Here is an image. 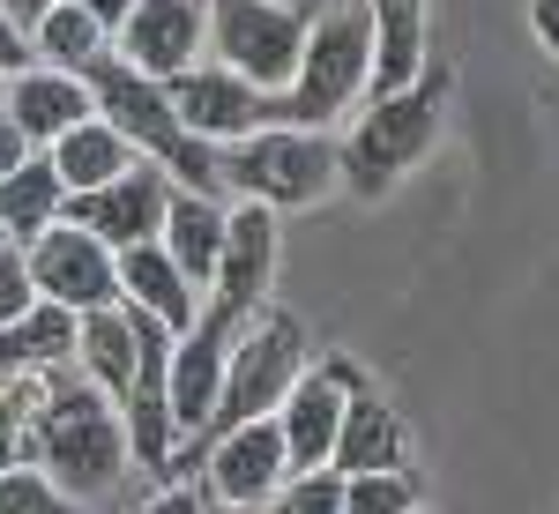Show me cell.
I'll list each match as a JSON object with an SVG mask.
<instances>
[{
    "mask_svg": "<svg viewBox=\"0 0 559 514\" xmlns=\"http://www.w3.org/2000/svg\"><path fill=\"white\" fill-rule=\"evenodd\" d=\"M373 15V89H411L432 68L426 0H366Z\"/></svg>",
    "mask_w": 559,
    "mask_h": 514,
    "instance_id": "19",
    "label": "cell"
},
{
    "mask_svg": "<svg viewBox=\"0 0 559 514\" xmlns=\"http://www.w3.org/2000/svg\"><path fill=\"white\" fill-rule=\"evenodd\" d=\"M366 89H373V15L366 8H336V15H321L306 31L299 83L269 105V128L329 134V120H344Z\"/></svg>",
    "mask_w": 559,
    "mask_h": 514,
    "instance_id": "3",
    "label": "cell"
},
{
    "mask_svg": "<svg viewBox=\"0 0 559 514\" xmlns=\"http://www.w3.org/2000/svg\"><path fill=\"white\" fill-rule=\"evenodd\" d=\"M231 336L239 328H224V321H194V336L173 343V418H179V440H210L216 426V403H224V358H231Z\"/></svg>",
    "mask_w": 559,
    "mask_h": 514,
    "instance_id": "15",
    "label": "cell"
},
{
    "mask_svg": "<svg viewBox=\"0 0 559 514\" xmlns=\"http://www.w3.org/2000/svg\"><path fill=\"white\" fill-rule=\"evenodd\" d=\"M31 306H38L31 261H23V247H8V239H0V328H15V321H23Z\"/></svg>",
    "mask_w": 559,
    "mask_h": 514,
    "instance_id": "28",
    "label": "cell"
},
{
    "mask_svg": "<svg viewBox=\"0 0 559 514\" xmlns=\"http://www.w3.org/2000/svg\"><path fill=\"white\" fill-rule=\"evenodd\" d=\"M448 60H432L411 89H373V105L358 112L350 142L336 150V179H344L358 202H381L403 171L440 142V105H448Z\"/></svg>",
    "mask_w": 559,
    "mask_h": 514,
    "instance_id": "1",
    "label": "cell"
},
{
    "mask_svg": "<svg viewBox=\"0 0 559 514\" xmlns=\"http://www.w3.org/2000/svg\"><path fill=\"white\" fill-rule=\"evenodd\" d=\"M165 210H173V171L150 165V157H134L112 187L75 194V202H68V224H83V231H97V239L112 247V254H128V247L165 239Z\"/></svg>",
    "mask_w": 559,
    "mask_h": 514,
    "instance_id": "10",
    "label": "cell"
},
{
    "mask_svg": "<svg viewBox=\"0 0 559 514\" xmlns=\"http://www.w3.org/2000/svg\"><path fill=\"white\" fill-rule=\"evenodd\" d=\"M269 514H344V470H292Z\"/></svg>",
    "mask_w": 559,
    "mask_h": 514,
    "instance_id": "27",
    "label": "cell"
},
{
    "mask_svg": "<svg viewBox=\"0 0 559 514\" xmlns=\"http://www.w3.org/2000/svg\"><path fill=\"white\" fill-rule=\"evenodd\" d=\"M23 261H31L38 299L45 306H68L75 321H83V313H105V306H120V254H112L97 231H83V224H52L45 239L23 247Z\"/></svg>",
    "mask_w": 559,
    "mask_h": 514,
    "instance_id": "8",
    "label": "cell"
},
{
    "mask_svg": "<svg viewBox=\"0 0 559 514\" xmlns=\"http://www.w3.org/2000/svg\"><path fill=\"white\" fill-rule=\"evenodd\" d=\"M90 83V105H97V120H112V128L128 134V150H142L150 165L173 171V187H194V194H216L224 187V171H216V150L210 142H194V134L179 128L173 112V89L150 83V75H134L120 52H105L97 68L83 75Z\"/></svg>",
    "mask_w": 559,
    "mask_h": 514,
    "instance_id": "2",
    "label": "cell"
},
{
    "mask_svg": "<svg viewBox=\"0 0 559 514\" xmlns=\"http://www.w3.org/2000/svg\"><path fill=\"white\" fill-rule=\"evenodd\" d=\"M75 8H83L90 23H105V31H120V23L134 15V0H75Z\"/></svg>",
    "mask_w": 559,
    "mask_h": 514,
    "instance_id": "33",
    "label": "cell"
},
{
    "mask_svg": "<svg viewBox=\"0 0 559 514\" xmlns=\"http://www.w3.org/2000/svg\"><path fill=\"white\" fill-rule=\"evenodd\" d=\"M31 157H38V142L15 128V120H0V179H15V171L31 165Z\"/></svg>",
    "mask_w": 559,
    "mask_h": 514,
    "instance_id": "30",
    "label": "cell"
},
{
    "mask_svg": "<svg viewBox=\"0 0 559 514\" xmlns=\"http://www.w3.org/2000/svg\"><path fill=\"white\" fill-rule=\"evenodd\" d=\"M202 31H210L202 0H134V15L112 31V52L150 83H179L187 68H202Z\"/></svg>",
    "mask_w": 559,
    "mask_h": 514,
    "instance_id": "12",
    "label": "cell"
},
{
    "mask_svg": "<svg viewBox=\"0 0 559 514\" xmlns=\"http://www.w3.org/2000/svg\"><path fill=\"white\" fill-rule=\"evenodd\" d=\"M269 276H276V210L261 202H239L231 210V231H224V261H216V299L210 321L224 328H247L261 306H269Z\"/></svg>",
    "mask_w": 559,
    "mask_h": 514,
    "instance_id": "13",
    "label": "cell"
},
{
    "mask_svg": "<svg viewBox=\"0 0 559 514\" xmlns=\"http://www.w3.org/2000/svg\"><path fill=\"white\" fill-rule=\"evenodd\" d=\"M52 224H68V187H60L52 157H31L15 179H0V239L8 247H31Z\"/></svg>",
    "mask_w": 559,
    "mask_h": 514,
    "instance_id": "22",
    "label": "cell"
},
{
    "mask_svg": "<svg viewBox=\"0 0 559 514\" xmlns=\"http://www.w3.org/2000/svg\"><path fill=\"white\" fill-rule=\"evenodd\" d=\"M224 231H231V210L216 194H194V187H173V210H165V254L179 261V276L202 291L216 284V261H224Z\"/></svg>",
    "mask_w": 559,
    "mask_h": 514,
    "instance_id": "18",
    "label": "cell"
},
{
    "mask_svg": "<svg viewBox=\"0 0 559 514\" xmlns=\"http://www.w3.org/2000/svg\"><path fill=\"white\" fill-rule=\"evenodd\" d=\"M105 52H112V31L90 23L75 0H60L38 31H31V60H38V68H60V75H90Z\"/></svg>",
    "mask_w": 559,
    "mask_h": 514,
    "instance_id": "24",
    "label": "cell"
},
{
    "mask_svg": "<svg viewBox=\"0 0 559 514\" xmlns=\"http://www.w3.org/2000/svg\"><path fill=\"white\" fill-rule=\"evenodd\" d=\"M210 514H254V507H210Z\"/></svg>",
    "mask_w": 559,
    "mask_h": 514,
    "instance_id": "35",
    "label": "cell"
},
{
    "mask_svg": "<svg viewBox=\"0 0 559 514\" xmlns=\"http://www.w3.org/2000/svg\"><path fill=\"white\" fill-rule=\"evenodd\" d=\"M173 89V112H179V128L194 134V142H247V134H261L269 128V89H254L247 75H231V68H187L179 83H165Z\"/></svg>",
    "mask_w": 559,
    "mask_h": 514,
    "instance_id": "14",
    "label": "cell"
},
{
    "mask_svg": "<svg viewBox=\"0 0 559 514\" xmlns=\"http://www.w3.org/2000/svg\"><path fill=\"white\" fill-rule=\"evenodd\" d=\"M134 514H210V500H202L194 485H165L157 500H142V507H134Z\"/></svg>",
    "mask_w": 559,
    "mask_h": 514,
    "instance_id": "31",
    "label": "cell"
},
{
    "mask_svg": "<svg viewBox=\"0 0 559 514\" xmlns=\"http://www.w3.org/2000/svg\"><path fill=\"white\" fill-rule=\"evenodd\" d=\"M530 31H537V45L559 60V0H530Z\"/></svg>",
    "mask_w": 559,
    "mask_h": 514,
    "instance_id": "32",
    "label": "cell"
},
{
    "mask_svg": "<svg viewBox=\"0 0 559 514\" xmlns=\"http://www.w3.org/2000/svg\"><path fill=\"white\" fill-rule=\"evenodd\" d=\"M45 157H52V171H60L68 202H75V194H97V187H112V179L134 165L128 134L112 128V120H97V112H90L83 128H68L60 142H52V150H45Z\"/></svg>",
    "mask_w": 559,
    "mask_h": 514,
    "instance_id": "20",
    "label": "cell"
},
{
    "mask_svg": "<svg viewBox=\"0 0 559 514\" xmlns=\"http://www.w3.org/2000/svg\"><path fill=\"white\" fill-rule=\"evenodd\" d=\"M0 514H83V507L45 470H0Z\"/></svg>",
    "mask_w": 559,
    "mask_h": 514,
    "instance_id": "26",
    "label": "cell"
},
{
    "mask_svg": "<svg viewBox=\"0 0 559 514\" xmlns=\"http://www.w3.org/2000/svg\"><path fill=\"white\" fill-rule=\"evenodd\" d=\"M75 358L90 366V387H97V395H128L134 366H142V336H134L128 299L105 306V313H83V343H75Z\"/></svg>",
    "mask_w": 559,
    "mask_h": 514,
    "instance_id": "23",
    "label": "cell"
},
{
    "mask_svg": "<svg viewBox=\"0 0 559 514\" xmlns=\"http://www.w3.org/2000/svg\"><path fill=\"white\" fill-rule=\"evenodd\" d=\"M23 68H38V60H31V31H23V23L0 8V83H15Z\"/></svg>",
    "mask_w": 559,
    "mask_h": 514,
    "instance_id": "29",
    "label": "cell"
},
{
    "mask_svg": "<svg viewBox=\"0 0 559 514\" xmlns=\"http://www.w3.org/2000/svg\"><path fill=\"white\" fill-rule=\"evenodd\" d=\"M306 373V336L284 306H261L254 321L231 336V358H224V403H216V426H247V418H276L284 395L299 387Z\"/></svg>",
    "mask_w": 559,
    "mask_h": 514,
    "instance_id": "6",
    "label": "cell"
},
{
    "mask_svg": "<svg viewBox=\"0 0 559 514\" xmlns=\"http://www.w3.org/2000/svg\"><path fill=\"white\" fill-rule=\"evenodd\" d=\"M0 120H8V83H0Z\"/></svg>",
    "mask_w": 559,
    "mask_h": 514,
    "instance_id": "36",
    "label": "cell"
},
{
    "mask_svg": "<svg viewBox=\"0 0 559 514\" xmlns=\"http://www.w3.org/2000/svg\"><path fill=\"white\" fill-rule=\"evenodd\" d=\"M202 8H210L216 68L247 75V83L269 89V97H284V89L299 83L306 31H313L299 8H284V0H202Z\"/></svg>",
    "mask_w": 559,
    "mask_h": 514,
    "instance_id": "7",
    "label": "cell"
},
{
    "mask_svg": "<svg viewBox=\"0 0 559 514\" xmlns=\"http://www.w3.org/2000/svg\"><path fill=\"white\" fill-rule=\"evenodd\" d=\"M90 112V83L83 75H60V68H23L15 83H8V120L31 134L38 150H52L68 128H83Z\"/></svg>",
    "mask_w": 559,
    "mask_h": 514,
    "instance_id": "17",
    "label": "cell"
},
{
    "mask_svg": "<svg viewBox=\"0 0 559 514\" xmlns=\"http://www.w3.org/2000/svg\"><path fill=\"white\" fill-rule=\"evenodd\" d=\"M210 455V500L216 507H269L292 477V447H284V426L276 418H247V426H224L194 447V463Z\"/></svg>",
    "mask_w": 559,
    "mask_h": 514,
    "instance_id": "9",
    "label": "cell"
},
{
    "mask_svg": "<svg viewBox=\"0 0 559 514\" xmlns=\"http://www.w3.org/2000/svg\"><path fill=\"white\" fill-rule=\"evenodd\" d=\"M0 8H8V15H15L23 31H38V23L52 15V8H60V0H0Z\"/></svg>",
    "mask_w": 559,
    "mask_h": 514,
    "instance_id": "34",
    "label": "cell"
},
{
    "mask_svg": "<svg viewBox=\"0 0 559 514\" xmlns=\"http://www.w3.org/2000/svg\"><path fill=\"white\" fill-rule=\"evenodd\" d=\"M120 299L134 313H150L165 336H194V321H202V299H194V284L179 276V261L150 239V247H128L120 254Z\"/></svg>",
    "mask_w": 559,
    "mask_h": 514,
    "instance_id": "16",
    "label": "cell"
},
{
    "mask_svg": "<svg viewBox=\"0 0 559 514\" xmlns=\"http://www.w3.org/2000/svg\"><path fill=\"white\" fill-rule=\"evenodd\" d=\"M329 470L366 477V470H403V418L388 410L373 387L358 381L350 387V410H344V440H336V463Z\"/></svg>",
    "mask_w": 559,
    "mask_h": 514,
    "instance_id": "21",
    "label": "cell"
},
{
    "mask_svg": "<svg viewBox=\"0 0 559 514\" xmlns=\"http://www.w3.org/2000/svg\"><path fill=\"white\" fill-rule=\"evenodd\" d=\"M38 455H45V477L52 485H68V492H112L120 477H128V426H120V410H112V395H97V387H60L52 403H45L38 418Z\"/></svg>",
    "mask_w": 559,
    "mask_h": 514,
    "instance_id": "4",
    "label": "cell"
},
{
    "mask_svg": "<svg viewBox=\"0 0 559 514\" xmlns=\"http://www.w3.org/2000/svg\"><path fill=\"white\" fill-rule=\"evenodd\" d=\"M350 387H358V366H350V358H321V366L299 373V387H292L284 410H276L284 447H292V470H329V463H336Z\"/></svg>",
    "mask_w": 559,
    "mask_h": 514,
    "instance_id": "11",
    "label": "cell"
},
{
    "mask_svg": "<svg viewBox=\"0 0 559 514\" xmlns=\"http://www.w3.org/2000/svg\"><path fill=\"white\" fill-rule=\"evenodd\" d=\"M344 514H426V492L411 470H366L344 477Z\"/></svg>",
    "mask_w": 559,
    "mask_h": 514,
    "instance_id": "25",
    "label": "cell"
},
{
    "mask_svg": "<svg viewBox=\"0 0 559 514\" xmlns=\"http://www.w3.org/2000/svg\"><path fill=\"white\" fill-rule=\"evenodd\" d=\"M224 187H239V202H261V210H313L329 187H336V150L329 134L306 128H261L247 142H231L224 157Z\"/></svg>",
    "mask_w": 559,
    "mask_h": 514,
    "instance_id": "5",
    "label": "cell"
}]
</instances>
